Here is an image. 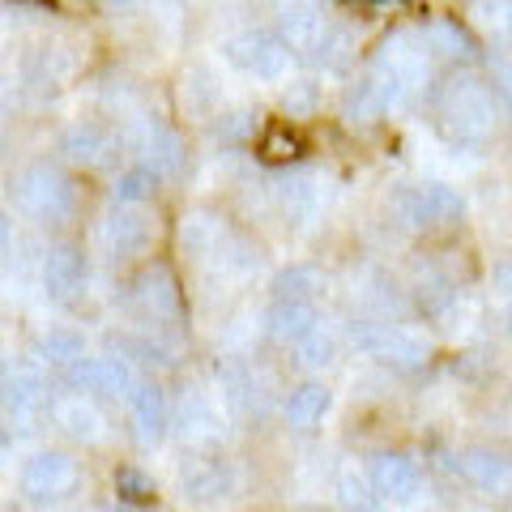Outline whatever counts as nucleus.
<instances>
[{
    "instance_id": "18",
    "label": "nucleus",
    "mask_w": 512,
    "mask_h": 512,
    "mask_svg": "<svg viewBox=\"0 0 512 512\" xmlns=\"http://www.w3.org/2000/svg\"><path fill=\"white\" fill-rule=\"evenodd\" d=\"M137 154H141V167H150L158 180H171V175L184 171V141L154 120L137 128Z\"/></svg>"
},
{
    "instance_id": "36",
    "label": "nucleus",
    "mask_w": 512,
    "mask_h": 512,
    "mask_svg": "<svg viewBox=\"0 0 512 512\" xmlns=\"http://www.w3.org/2000/svg\"><path fill=\"white\" fill-rule=\"evenodd\" d=\"M295 355H299V363L303 367H329L333 363V355H338V338L325 329V325H316L308 338H303L299 346H295Z\"/></svg>"
},
{
    "instance_id": "11",
    "label": "nucleus",
    "mask_w": 512,
    "mask_h": 512,
    "mask_svg": "<svg viewBox=\"0 0 512 512\" xmlns=\"http://www.w3.org/2000/svg\"><path fill=\"white\" fill-rule=\"evenodd\" d=\"M22 483V495L30 504H60L69 500V495L77 491V483H82V470H77V461L69 453H56V448H47V453H35L22 466L18 474Z\"/></svg>"
},
{
    "instance_id": "2",
    "label": "nucleus",
    "mask_w": 512,
    "mask_h": 512,
    "mask_svg": "<svg viewBox=\"0 0 512 512\" xmlns=\"http://www.w3.org/2000/svg\"><path fill=\"white\" fill-rule=\"evenodd\" d=\"M431 73H436V56L427 52L423 35H389L380 43V52L372 60V82L389 94V103H402L410 94H423L431 86Z\"/></svg>"
},
{
    "instance_id": "41",
    "label": "nucleus",
    "mask_w": 512,
    "mask_h": 512,
    "mask_svg": "<svg viewBox=\"0 0 512 512\" xmlns=\"http://www.w3.org/2000/svg\"><path fill=\"white\" fill-rule=\"evenodd\" d=\"M9 239H13V222H9L5 214H0V252L9 248Z\"/></svg>"
},
{
    "instance_id": "31",
    "label": "nucleus",
    "mask_w": 512,
    "mask_h": 512,
    "mask_svg": "<svg viewBox=\"0 0 512 512\" xmlns=\"http://www.w3.org/2000/svg\"><path fill=\"white\" fill-rule=\"evenodd\" d=\"M82 359H86V342L77 338V333L56 329V333H47V338L39 342V363L47 367V372H56V376H64L69 367H77Z\"/></svg>"
},
{
    "instance_id": "19",
    "label": "nucleus",
    "mask_w": 512,
    "mask_h": 512,
    "mask_svg": "<svg viewBox=\"0 0 512 512\" xmlns=\"http://www.w3.org/2000/svg\"><path fill=\"white\" fill-rule=\"evenodd\" d=\"M128 419H133V436L141 444H158L171 431V406L158 384H137L128 393Z\"/></svg>"
},
{
    "instance_id": "17",
    "label": "nucleus",
    "mask_w": 512,
    "mask_h": 512,
    "mask_svg": "<svg viewBox=\"0 0 512 512\" xmlns=\"http://www.w3.org/2000/svg\"><path fill=\"white\" fill-rule=\"evenodd\" d=\"M86 286V256L73 244H56L43 261V291L56 303H73Z\"/></svg>"
},
{
    "instance_id": "35",
    "label": "nucleus",
    "mask_w": 512,
    "mask_h": 512,
    "mask_svg": "<svg viewBox=\"0 0 512 512\" xmlns=\"http://www.w3.org/2000/svg\"><path fill=\"white\" fill-rule=\"evenodd\" d=\"M222 376V389H227V406L239 410V414H252L256 410V380L252 372H244V367H227V372H218Z\"/></svg>"
},
{
    "instance_id": "44",
    "label": "nucleus",
    "mask_w": 512,
    "mask_h": 512,
    "mask_svg": "<svg viewBox=\"0 0 512 512\" xmlns=\"http://www.w3.org/2000/svg\"><path fill=\"white\" fill-rule=\"evenodd\" d=\"M22 5H43V9H52L56 0H22Z\"/></svg>"
},
{
    "instance_id": "37",
    "label": "nucleus",
    "mask_w": 512,
    "mask_h": 512,
    "mask_svg": "<svg viewBox=\"0 0 512 512\" xmlns=\"http://www.w3.org/2000/svg\"><path fill=\"white\" fill-rule=\"evenodd\" d=\"M116 495L128 508H146V504H154V483L141 470H120L116 474Z\"/></svg>"
},
{
    "instance_id": "8",
    "label": "nucleus",
    "mask_w": 512,
    "mask_h": 512,
    "mask_svg": "<svg viewBox=\"0 0 512 512\" xmlns=\"http://www.w3.org/2000/svg\"><path fill=\"white\" fill-rule=\"evenodd\" d=\"M64 384H69V393H86L94 397V402H128V393L137 389V372H133V363H128L124 355H86L77 367H69V372L60 376Z\"/></svg>"
},
{
    "instance_id": "23",
    "label": "nucleus",
    "mask_w": 512,
    "mask_h": 512,
    "mask_svg": "<svg viewBox=\"0 0 512 512\" xmlns=\"http://www.w3.org/2000/svg\"><path fill=\"white\" fill-rule=\"evenodd\" d=\"M320 325L316 320V303H295V299H274V308L265 312V329L269 338L282 346H299L308 333Z\"/></svg>"
},
{
    "instance_id": "28",
    "label": "nucleus",
    "mask_w": 512,
    "mask_h": 512,
    "mask_svg": "<svg viewBox=\"0 0 512 512\" xmlns=\"http://www.w3.org/2000/svg\"><path fill=\"white\" fill-rule=\"evenodd\" d=\"M389 94H384L372 77H363L359 86H350V94L342 99V120L346 124H376L384 111H389Z\"/></svg>"
},
{
    "instance_id": "9",
    "label": "nucleus",
    "mask_w": 512,
    "mask_h": 512,
    "mask_svg": "<svg viewBox=\"0 0 512 512\" xmlns=\"http://www.w3.org/2000/svg\"><path fill=\"white\" fill-rule=\"evenodd\" d=\"M158 235V214H150L146 205H124L116 201V210L103 218V248L116 256V261H137V256H150Z\"/></svg>"
},
{
    "instance_id": "25",
    "label": "nucleus",
    "mask_w": 512,
    "mask_h": 512,
    "mask_svg": "<svg viewBox=\"0 0 512 512\" xmlns=\"http://www.w3.org/2000/svg\"><path fill=\"white\" fill-rule=\"evenodd\" d=\"M333 406V397L325 384H299V389H291V397H286V423H291L295 431H312L316 423H325V414Z\"/></svg>"
},
{
    "instance_id": "6",
    "label": "nucleus",
    "mask_w": 512,
    "mask_h": 512,
    "mask_svg": "<svg viewBox=\"0 0 512 512\" xmlns=\"http://www.w3.org/2000/svg\"><path fill=\"white\" fill-rule=\"evenodd\" d=\"M128 303H133V312L154 329L180 325V316H184L180 282H175V274L167 265H146L141 269V274L128 282Z\"/></svg>"
},
{
    "instance_id": "5",
    "label": "nucleus",
    "mask_w": 512,
    "mask_h": 512,
    "mask_svg": "<svg viewBox=\"0 0 512 512\" xmlns=\"http://www.w3.org/2000/svg\"><path fill=\"white\" fill-rule=\"evenodd\" d=\"M393 214L402 218V227H410V231L440 235V231H453L461 222L466 201H461L448 184H414V188H402L393 197Z\"/></svg>"
},
{
    "instance_id": "24",
    "label": "nucleus",
    "mask_w": 512,
    "mask_h": 512,
    "mask_svg": "<svg viewBox=\"0 0 512 512\" xmlns=\"http://www.w3.org/2000/svg\"><path fill=\"white\" fill-rule=\"evenodd\" d=\"M111 154H116V137L107 133V128L99 124H77L64 133V158L77 167H107L111 163Z\"/></svg>"
},
{
    "instance_id": "20",
    "label": "nucleus",
    "mask_w": 512,
    "mask_h": 512,
    "mask_svg": "<svg viewBox=\"0 0 512 512\" xmlns=\"http://www.w3.org/2000/svg\"><path fill=\"white\" fill-rule=\"evenodd\" d=\"M52 423L64 431L69 440H82V444H94L103 440V414L94 406V397L86 393H64V397H52Z\"/></svg>"
},
{
    "instance_id": "3",
    "label": "nucleus",
    "mask_w": 512,
    "mask_h": 512,
    "mask_svg": "<svg viewBox=\"0 0 512 512\" xmlns=\"http://www.w3.org/2000/svg\"><path fill=\"white\" fill-rule=\"evenodd\" d=\"M13 205L18 214H26L30 222H69L77 210V184L52 163H35V167H22L13 175Z\"/></svg>"
},
{
    "instance_id": "34",
    "label": "nucleus",
    "mask_w": 512,
    "mask_h": 512,
    "mask_svg": "<svg viewBox=\"0 0 512 512\" xmlns=\"http://www.w3.org/2000/svg\"><path fill=\"white\" fill-rule=\"evenodd\" d=\"M453 299H457L453 282L440 278V274H423L419 282H414V303H419L427 316H440L444 308H453Z\"/></svg>"
},
{
    "instance_id": "32",
    "label": "nucleus",
    "mask_w": 512,
    "mask_h": 512,
    "mask_svg": "<svg viewBox=\"0 0 512 512\" xmlns=\"http://www.w3.org/2000/svg\"><path fill=\"white\" fill-rule=\"evenodd\" d=\"M325 291V282L312 265H291L274 278V299H295V303H316V295Z\"/></svg>"
},
{
    "instance_id": "42",
    "label": "nucleus",
    "mask_w": 512,
    "mask_h": 512,
    "mask_svg": "<svg viewBox=\"0 0 512 512\" xmlns=\"http://www.w3.org/2000/svg\"><path fill=\"white\" fill-rule=\"evenodd\" d=\"M295 512H329V508H325V504H299Z\"/></svg>"
},
{
    "instance_id": "22",
    "label": "nucleus",
    "mask_w": 512,
    "mask_h": 512,
    "mask_svg": "<svg viewBox=\"0 0 512 512\" xmlns=\"http://www.w3.org/2000/svg\"><path fill=\"white\" fill-rule=\"evenodd\" d=\"M320 180L312 171H286L274 180V192L282 201V214L295 222V227H308V222L320 214Z\"/></svg>"
},
{
    "instance_id": "21",
    "label": "nucleus",
    "mask_w": 512,
    "mask_h": 512,
    "mask_svg": "<svg viewBox=\"0 0 512 512\" xmlns=\"http://www.w3.org/2000/svg\"><path fill=\"white\" fill-rule=\"evenodd\" d=\"M423 43H427V52L436 56V60H448V64H470L478 56V43L470 35V26L466 22H457V18H431L423 30Z\"/></svg>"
},
{
    "instance_id": "1",
    "label": "nucleus",
    "mask_w": 512,
    "mask_h": 512,
    "mask_svg": "<svg viewBox=\"0 0 512 512\" xmlns=\"http://www.w3.org/2000/svg\"><path fill=\"white\" fill-rule=\"evenodd\" d=\"M436 116H440V128L457 146H487V141L500 133L504 107H500L495 86H487L483 77H474V73H461L440 86Z\"/></svg>"
},
{
    "instance_id": "16",
    "label": "nucleus",
    "mask_w": 512,
    "mask_h": 512,
    "mask_svg": "<svg viewBox=\"0 0 512 512\" xmlns=\"http://www.w3.org/2000/svg\"><path fill=\"white\" fill-rule=\"evenodd\" d=\"M180 487L197 504L227 500V495L235 491V470H231V461H222L214 453H197V457H188L180 466Z\"/></svg>"
},
{
    "instance_id": "43",
    "label": "nucleus",
    "mask_w": 512,
    "mask_h": 512,
    "mask_svg": "<svg viewBox=\"0 0 512 512\" xmlns=\"http://www.w3.org/2000/svg\"><path fill=\"white\" fill-rule=\"evenodd\" d=\"M504 329H508V338H512V303H508V312H504Z\"/></svg>"
},
{
    "instance_id": "40",
    "label": "nucleus",
    "mask_w": 512,
    "mask_h": 512,
    "mask_svg": "<svg viewBox=\"0 0 512 512\" xmlns=\"http://www.w3.org/2000/svg\"><path fill=\"white\" fill-rule=\"evenodd\" d=\"M495 286H500L504 295H512V261H504V265H495Z\"/></svg>"
},
{
    "instance_id": "26",
    "label": "nucleus",
    "mask_w": 512,
    "mask_h": 512,
    "mask_svg": "<svg viewBox=\"0 0 512 512\" xmlns=\"http://www.w3.org/2000/svg\"><path fill=\"white\" fill-rule=\"evenodd\" d=\"M256 154H261L265 163H295L303 154L299 128H291V120H269L261 133H256Z\"/></svg>"
},
{
    "instance_id": "15",
    "label": "nucleus",
    "mask_w": 512,
    "mask_h": 512,
    "mask_svg": "<svg viewBox=\"0 0 512 512\" xmlns=\"http://www.w3.org/2000/svg\"><path fill=\"white\" fill-rule=\"evenodd\" d=\"M367 478H372L380 500H393V504H410V500H419V491H423L419 461L406 453H376L367 461Z\"/></svg>"
},
{
    "instance_id": "4",
    "label": "nucleus",
    "mask_w": 512,
    "mask_h": 512,
    "mask_svg": "<svg viewBox=\"0 0 512 512\" xmlns=\"http://www.w3.org/2000/svg\"><path fill=\"white\" fill-rule=\"evenodd\" d=\"M350 342H355L363 355H372L380 363L397 367V372H414L431 359V338L414 325H393V320H355L350 325Z\"/></svg>"
},
{
    "instance_id": "12",
    "label": "nucleus",
    "mask_w": 512,
    "mask_h": 512,
    "mask_svg": "<svg viewBox=\"0 0 512 512\" xmlns=\"http://www.w3.org/2000/svg\"><path fill=\"white\" fill-rule=\"evenodd\" d=\"M333 35V26L320 9V0H282L278 9V39L291 47L295 56H316L325 52V43Z\"/></svg>"
},
{
    "instance_id": "33",
    "label": "nucleus",
    "mask_w": 512,
    "mask_h": 512,
    "mask_svg": "<svg viewBox=\"0 0 512 512\" xmlns=\"http://www.w3.org/2000/svg\"><path fill=\"white\" fill-rule=\"evenodd\" d=\"M158 192V175L150 171V167H128V171H120V180H116V201H124V205H146L150 197Z\"/></svg>"
},
{
    "instance_id": "45",
    "label": "nucleus",
    "mask_w": 512,
    "mask_h": 512,
    "mask_svg": "<svg viewBox=\"0 0 512 512\" xmlns=\"http://www.w3.org/2000/svg\"><path fill=\"white\" fill-rule=\"evenodd\" d=\"M5 448H9V431L0 427V453H5Z\"/></svg>"
},
{
    "instance_id": "39",
    "label": "nucleus",
    "mask_w": 512,
    "mask_h": 512,
    "mask_svg": "<svg viewBox=\"0 0 512 512\" xmlns=\"http://www.w3.org/2000/svg\"><path fill=\"white\" fill-rule=\"evenodd\" d=\"M495 94H500L504 116L512 120V60H495Z\"/></svg>"
},
{
    "instance_id": "30",
    "label": "nucleus",
    "mask_w": 512,
    "mask_h": 512,
    "mask_svg": "<svg viewBox=\"0 0 512 512\" xmlns=\"http://www.w3.org/2000/svg\"><path fill=\"white\" fill-rule=\"evenodd\" d=\"M180 244H184L188 256H214L222 248V222L214 214H205V210L184 214V222H180Z\"/></svg>"
},
{
    "instance_id": "38",
    "label": "nucleus",
    "mask_w": 512,
    "mask_h": 512,
    "mask_svg": "<svg viewBox=\"0 0 512 512\" xmlns=\"http://www.w3.org/2000/svg\"><path fill=\"white\" fill-rule=\"evenodd\" d=\"M282 99H286V111H291V116H308L316 107V82H295Z\"/></svg>"
},
{
    "instance_id": "14",
    "label": "nucleus",
    "mask_w": 512,
    "mask_h": 512,
    "mask_svg": "<svg viewBox=\"0 0 512 512\" xmlns=\"http://www.w3.org/2000/svg\"><path fill=\"white\" fill-rule=\"evenodd\" d=\"M457 474L466 478L474 491L491 495V500H504V495H512V457L500 453V448H491V444L461 448V453H457Z\"/></svg>"
},
{
    "instance_id": "29",
    "label": "nucleus",
    "mask_w": 512,
    "mask_h": 512,
    "mask_svg": "<svg viewBox=\"0 0 512 512\" xmlns=\"http://www.w3.org/2000/svg\"><path fill=\"white\" fill-rule=\"evenodd\" d=\"M466 18L491 43H512V0H470Z\"/></svg>"
},
{
    "instance_id": "13",
    "label": "nucleus",
    "mask_w": 512,
    "mask_h": 512,
    "mask_svg": "<svg viewBox=\"0 0 512 512\" xmlns=\"http://www.w3.org/2000/svg\"><path fill=\"white\" fill-rule=\"evenodd\" d=\"M171 427L180 431V440L192 448V453H214V448L227 440V423H222V410L214 397L205 393H184L180 410H175Z\"/></svg>"
},
{
    "instance_id": "7",
    "label": "nucleus",
    "mask_w": 512,
    "mask_h": 512,
    "mask_svg": "<svg viewBox=\"0 0 512 512\" xmlns=\"http://www.w3.org/2000/svg\"><path fill=\"white\" fill-rule=\"evenodd\" d=\"M0 406L13 419H35L52 410V384L39 359H5L0 363Z\"/></svg>"
},
{
    "instance_id": "27",
    "label": "nucleus",
    "mask_w": 512,
    "mask_h": 512,
    "mask_svg": "<svg viewBox=\"0 0 512 512\" xmlns=\"http://www.w3.org/2000/svg\"><path fill=\"white\" fill-rule=\"evenodd\" d=\"M333 491H338V508L342 512H380V504H384L376 495V487H372V478H367L359 466H342Z\"/></svg>"
},
{
    "instance_id": "10",
    "label": "nucleus",
    "mask_w": 512,
    "mask_h": 512,
    "mask_svg": "<svg viewBox=\"0 0 512 512\" xmlns=\"http://www.w3.org/2000/svg\"><path fill=\"white\" fill-rule=\"evenodd\" d=\"M222 52L235 69H244L248 77L256 82H282L286 69H291V47H286L278 35H269V30H239L222 43Z\"/></svg>"
}]
</instances>
